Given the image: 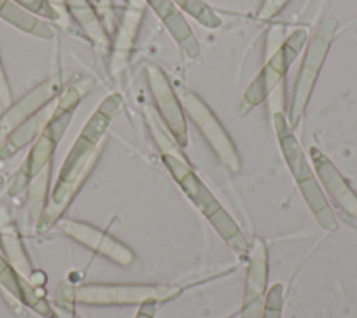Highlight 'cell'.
Listing matches in <instances>:
<instances>
[{"instance_id":"obj_1","label":"cell","mask_w":357,"mask_h":318,"mask_svg":"<svg viewBox=\"0 0 357 318\" xmlns=\"http://www.w3.org/2000/svg\"><path fill=\"white\" fill-rule=\"evenodd\" d=\"M123 106V95L112 92L96 106L68 149L57 173L46 208L35 229L46 233L54 226L91 174L106 144V131Z\"/></svg>"},{"instance_id":"obj_2","label":"cell","mask_w":357,"mask_h":318,"mask_svg":"<svg viewBox=\"0 0 357 318\" xmlns=\"http://www.w3.org/2000/svg\"><path fill=\"white\" fill-rule=\"evenodd\" d=\"M93 85L95 81L92 77H81L79 80H75L63 88L43 130L33 141L29 152L17 170L13 183L8 187L10 197L17 195L24 188H26L29 181L49 162L53 160V153L66 130L68 128L77 106Z\"/></svg>"},{"instance_id":"obj_3","label":"cell","mask_w":357,"mask_h":318,"mask_svg":"<svg viewBox=\"0 0 357 318\" xmlns=\"http://www.w3.org/2000/svg\"><path fill=\"white\" fill-rule=\"evenodd\" d=\"M160 156L163 165L180 187V190L209 222V225L215 229L220 238L237 255L247 254L248 243L240 227L229 215V212L222 206L213 192L191 169V166L188 165L185 158L181 156L178 149L160 152Z\"/></svg>"},{"instance_id":"obj_4","label":"cell","mask_w":357,"mask_h":318,"mask_svg":"<svg viewBox=\"0 0 357 318\" xmlns=\"http://www.w3.org/2000/svg\"><path fill=\"white\" fill-rule=\"evenodd\" d=\"M272 123L284 163L297 184L304 202L322 229L328 232L336 230L339 223L321 190V186L318 184L315 173L307 162V156L293 132L284 112L280 107H273Z\"/></svg>"},{"instance_id":"obj_5","label":"cell","mask_w":357,"mask_h":318,"mask_svg":"<svg viewBox=\"0 0 357 318\" xmlns=\"http://www.w3.org/2000/svg\"><path fill=\"white\" fill-rule=\"evenodd\" d=\"M336 28L337 21L335 18L325 20L310 38L305 46L289 96L286 117L291 128L298 124L305 112L317 78L319 75V71L324 66V61L335 38Z\"/></svg>"},{"instance_id":"obj_6","label":"cell","mask_w":357,"mask_h":318,"mask_svg":"<svg viewBox=\"0 0 357 318\" xmlns=\"http://www.w3.org/2000/svg\"><path fill=\"white\" fill-rule=\"evenodd\" d=\"M307 38L308 32L304 28H297L283 42H280L273 52L268 54L264 66L255 74L243 93L236 110L238 117H245L282 85L287 68L301 52L304 45H307Z\"/></svg>"},{"instance_id":"obj_7","label":"cell","mask_w":357,"mask_h":318,"mask_svg":"<svg viewBox=\"0 0 357 318\" xmlns=\"http://www.w3.org/2000/svg\"><path fill=\"white\" fill-rule=\"evenodd\" d=\"M180 293V286L165 283H85L74 287L75 303L85 305H139L167 301Z\"/></svg>"},{"instance_id":"obj_8","label":"cell","mask_w":357,"mask_h":318,"mask_svg":"<svg viewBox=\"0 0 357 318\" xmlns=\"http://www.w3.org/2000/svg\"><path fill=\"white\" fill-rule=\"evenodd\" d=\"M176 93L184 113L191 119L194 126H197L216 158L233 173L240 172L241 159L237 148L211 107L197 93L185 86H178Z\"/></svg>"},{"instance_id":"obj_9","label":"cell","mask_w":357,"mask_h":318,"mask_svg":"<svg viewBox=\"0 0 357 318\" xmlns=\"http://www.w3.org/2000/svg\"><path fill=\"white\" fill-rule=\"evenodd\" d=\"M71 78L73 73L70 70H61L35 85L17 102L11 103V106L0 114V144L15 127L50 105Z\"/></svg>"},{"instance_id":"obj_10","label":"cell","mask_w":357,"mask_h":318,"mask_svg":"<svg viewBox=\"0 0 357 318\" xmlns=\"http://www.w3.org/2000/svg\"><path fill=\"white\" fill-rule=\"evenodd\" d=\"M145 74L160 121H163L166 130L180 148L187 146L188 132L184 110L167 75L155 63L146 64Z\"/></svg>"},{"instance_id":"obj_11","label":"cell","mask_w":357,"mask_h":318,"mask_svg":"<svg viewBox=\"0 0 357 318\" xmlns=\"http://www.w3.org/2000/svg\"><path fill=\"white\" fill-rule=\"evenodd\" d=\"M56 225L67 237L120 266H130L135 261V254L127 244L91 223L63 218Z\"/></svg>"},{"instance_id":"obj_12","label":"cell","mask_w":357,"mask_h":318,"mask_svg":"<svg viewBox=\"0 0 357 318\" xmlns=\"http://www.w3.org/2000/svg\"><path fill=\"white\" fill-rule=\"evenodd\" d=\"M248 266L241 318H259L264 311L268 283V252L262 238L255 237L247 250Z\"/></svg>"},{"instance_id":"obj_13","label":"cell","mask_w":357,"mask_h":318,"mask_svg":"<svg viewBox=\"0 0 357 318\" xmlns=\"http://www.w3.org/2000/svg\"><path fill=\"white\" fill-rule=\"evenodd\" d=\"M146 4L144 0H128L127 8L123 14L121 22L117 28L114 42L110 49V75L114 78L120 77L123 71L127 68L132 47L135 45L138 31L145 14Z\"/></svg>"},{"instance_id":"obj_14","label":"cell","mask_w":357,"mask_h":318,"mask_svg":"<svg viewBox=\"0 0 357 318\" xmlns=\"http://www.w3.org/2000/svg\"><path fill=\"white\" fill-rule=\"evenodd\" d=\"M310 158L315 170V176L325 191L346 215L357 220V194L337 170V167L318 146L310 148Z\"/></svg>"},{"instance_id":"obj_15","label":"cell","mask_w":357,"mask_h":318,"mask_svg":"<svg viewBox=\"0 0 357 318\" xmlns=\"http://www.w3.org/2000/svg\"><path fill=\"white\" fill-rule=\"evenodd\" d=\"M0 286L25 307L33 310L42 318H53V305L46 298V290L32 285L26 278L20 275L14 266L0 252Z\"/></svg>"},{"instance_id":"obj_16","label":"cell","mask_w":357,"mask_h":318,"mask_svg":"<svg viewBox=\"0 0 357 318\" xmlns=\"http://www.w3.org/2000/svg\"><path fill=\"white\" fill-rule=\"evenodd\" d=\"M0 248L1 254L20 275L26 278L32 285L39 286L35 280L36 273L24 247L17 223L6 205H0Z\"/></svg>"},{"instance_id":"obj_17","label":"cell","mask_w":357,"mask_h":318,"mask_svg":"<svg viewBox=\"0 0 357 318\" xmlns=\"http://www.w3.org/2000/svg\"><path fill=\"white\" fill-rule=\"evenodd\" d=\"M146 6L162 21L170 36L176 40L187 57L195 59L199 54V42L187 20L172 0H144Z\"/></svg>"},{"instance_id":"obj_18","label":"cell","mask_w":357,"mask_h":318,"mask_svg":"<svg viewBox=\"0 0 357 318\" xmlns=\"http://www.w3.org/2000/svg\"><path fill=\"white\" fill-rule=\"evenodd\" d=\"M64 7L71 14L73 20L81 28L84 35L91 40L92 46L102 56L110 54L112 42L107 29L105 28L95 6L89 0H63Z\"/></svg>"},{"instance_id":"obj_19","label":"cell","mask_w":357,"mask_h":318,"mask_svg":"<svg viewBox=\"0 0 357 318\" xmlns=\"http://www.w3.org/2000/svg\"><path fill=\"white\" fill-rule=\"evenodd\" d=\"M53 107H43L40 112L21 123L15 127L0 144V160H7L8 158L14 156L18 151L25 148L28 144L33 142L40 131L43 130Z\"/></svg>"},{"instance_id":"obj_20","label":"cell","mask_w":357,"mask_h":318,"mask_svg":"<svg viewBox=\"0 0 357 318\" xmlns=\"http://www.w3.org/2000/svg\"><path fill=\"white\" fill-rule=\"evenodd\" d=\"M0 18L14 28L39 39L50 40L54 38V31L42 18L24 10L13 0H0Z\"/></svg>"},{"instance_id":"obj_21","label":"cell","mask_w":357,"mask_h":318,"mask_svg":"<svg viewBox=\"0 0 357 318\" xmlns=\"http://www.w3.org/2000/svg\"><path fill=\"white\" fill-rule=\"evenodd\" d=\"M52 166H53V160L49 162L26 186L28 215H29V219L36 223L40 219L47 204V191H49V183L52 176Z\"/></svg>"},{"instance_id":"obj_22","label":"cell","mask_w":357,"mask_h":318,"mask_svg":"<svg viewBox=\"0 0 357 318\" xmlns=\"http://www.w3.org/2000/svg\"><path fill=\"white\" fill-rule=\"evenodd\" d=\"M172 1L205 28L216 29L222 25L220 17L204 0H172Z\"/></svg>"},{"instance_id":"obj_23","label":"cell","mask_w":357,"mask_h":318,"mask_svg":"<svg viewBox=\"0 0 357 318\" xmlns=\"http://www.w3.org/2000/svg\"><path fill=\"white\" fill-rule=\"evenodd\" d=\"M75 285L64 280L59 285L53 301V318H75Z\"/></svg>"},{"instance_id":"obj_24","label":"cell","mask_w":357,"mask_h":318,"mask_svg":"<svg viewBox=\"0 0 357 318\" xmlns=\"http://www.w3.org/2000/svg\"><path fill=\"white\" fill-rule=\"evenodd\" d=\"M13 1L39 18L49 20V21H57L60 18L59 8H56L47 0H13Z\"/></svg>"},{"instance_id":"obj_25","label":"cell","mask_w":357,"mask_h":318,"mask_svg":"<svg viewBox=\"0 0 357 318\" xmlns=\"http://www.w3.org/2000/svg\"><path fill=\"white\" fill-rule=\"evenodd\" d=\"M105 25L107 32L114 31V13H113V4L112 0H91Z\"/></svg>"},{"instance_id":"obj_26","label":"cell","mask_w":357,"mask_h":318,"mask_svg":"<svg viewBox=\"0 0 357 318\" xmlns=\"http://www.w3.org/2000/svg\"><path fill=\"white\" fill-rule=\"evenodd\" d=\"M289 1L290 0H264L262 6L258 10L257 21L259 22L269 21L271 18L278 15Z\"/></svg>"},{"instance_id":"obj_27","label":"cell","mask_w":357,"mask_h":318,"mask_svg":"<svg viewBox=\"0 0 357 318\" xmlns=\"http://www.w3.org/2000/svg\"><path fill=\"white\" fill-rule=\"evenodd\" d=\"M13 103V95H11V88L6 75V71L3 68L1 60H0V114L10 107Z\"/></svg>"},{"instance_id":"obj_28","label":"cell","mask_w":357,"mask_h":318,"mask_svg":"<svg viewBox=\"0 0 357 318\" xmlns=\"http://www.w3.org/2000/svg\"><path fill=\"white\" fill-rule=\"evenodd\" d=\"M156 301H145L139 304L135 318H153L156 312Z\"/></svg>"},{"instance_id":"obj_29","label":"cell","mask_w":357,"mask_h":318,"mask_svg":"<svg viewBox=\"0 0 357 318\" xmlns=\"http://www.w3.org/2000/svg\"><path fill=\"white\" fill-rule=\"evenodd\" d=\"M47 1H49V3H52L56 8H57V7L64 6V1H63V0H47Z\"/></svg>"}]
</instances>
